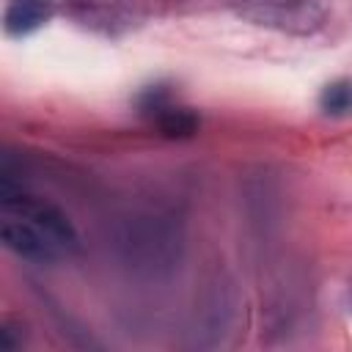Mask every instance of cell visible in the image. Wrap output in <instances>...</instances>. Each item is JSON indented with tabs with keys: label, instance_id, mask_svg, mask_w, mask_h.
Listing matches in <instances>:
<instances>
[{
	"label": "cell",
	"instance_id": "1",
	"mask_svg": "<svg viewBox=\"0 0 352 352\" xmlns=\"http://www.w3.org/2000/svg\"><path fill=\"white\" fill-rule=\"evenodd\" d=\"M3 198V226L0 236L8 250L33 261V264H52L69 256L77 248V234L69 217L33 195H22V190L8 187L0 190Z\"/></svg>",
	"mask_w": 352,
	"mask_h": 352
},
{
	"label": "cell",
	"instance_id": "2",
	"mask_svg": "<svg viewBox=\"0 0 352 352\" xmlns=\"http://www.w3.org/2000/svg\"><path fill=\"white\" fill-rule=\"evenodd\" d=\"M245 14L258 25H272L294 33H311L324 19V8L316 0H253Z\"/></svg>",
	"mask_w": 352,
	"mask_h": 352
},
{
	"label": "cell",
	"instance_id": "3",
	"mask_svg": "<svg viewBox=\"0 0 352 352\" xmlns=\"http://www.w3.org/2000/svg\"><path fill=\"white\" fill-rule=\"evenodd\" d=\"M66 11L85 28L102 33H121L138 25L140 0H63Z\"/></svg>",
	"mask_w": 352,
	"mask_h": 352
},
{
	"label": "cell",
	"instance_id": "4",
	"mask_svg": "<svg viewBox=\"0 0 352 352\" xmlns=\"http://www.w3.org/2000/svg\"><path fill=\"white\" fill-rule=\"evenodd\" d=\"M50 16H52V0H11L3 25L8 36H28L38 30Z\"/></svg>",
	"mask_w": 352,
	"mask_h": 352
},
{
	"label": "cell",
	"instance_id": "5",
	"mask_svg": "<svg viewBox=\"0 0 352 352\" xmlns=\"http://www.w3.org/2000/svg\"><path fill=\"white\" fill-rule=\"evenodd\" d=\"M319 107L324 116H333V118L349 116L352 113V80H336L324 85L319 96Z\"/></svg>",
	"mask_w": 352,
	"mask_h": 352
}]
</instances>
